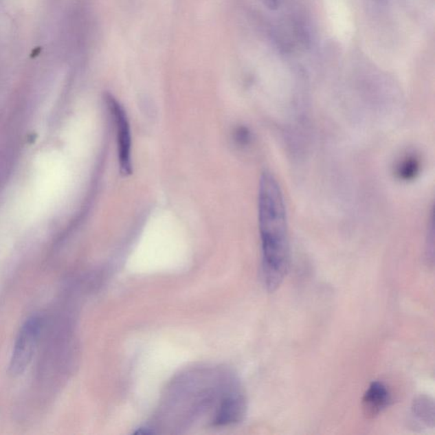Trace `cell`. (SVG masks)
<instances>
[{
	"label": "cell",
	"mask_w": 435,
	"mask_h": 435,
	"mask_svg": "<svg viewBox=\"0 0 435 435\" xmlns=\"http://www.w3.org/2000/svg\"><path fill=\"white\" fill-rule=\"evenodd\" d=\"M258 224L262 273L266 289L274 292L285 279L290 262L289 226L282 189L271 172L262 175L258 190Z\"/></svg>",
	"instance_id": "6da1fadb"
},
{
	"label": "cell",
	"mask_w": 435,
	"mask_h": 435,
	"mask_svg": "<svg viewBox=\"0 0 435 435\" xmlns=\"http://www.w3.org/2000/svg\"><path fill=\"white\" fill-rule=\"evenodd\" d=\"M43 321L32 316L21 326L10 358L9 372L13 377L23 374L30 366L41 335Z\"/></svg>",
	"instance_id": "7a4b0ae2"
},
{
	"label": "cell",
	"mask_w": 435,
	"mask_h": 435,
	"mask_svg": "<svg viewBox=\"0 0 435 435\" xmlns=\"http://www.w3.org/2000/svg\"><path fill=\"white\" fill-rule=\"evenodd\" d=\"M107 102L111 114L114 118L115 125H116L120 171L124 175H131L132 172L131 133L127 113L121 104L113 96H107Z\"/></svg>",
	"instance_id": "3957f363"
},
{
	"label": "cell",
	"mask_w": 435,
	"mask_h": 435,
	"mask_svg": "<svg viewBox=\"0 0 435 435\" xmlns=\"http://www.w3.org/2000/svg\"><path fill=\"white\" fill-rule=\"evenodd\" d=\"M391 395L383 383L372 382L362 399L363 412L366 418L373 419L390 405Z\"/></svg>",
	"instance_id": "277c9868"
},
{
	"label": "cell",
	"mask_w": 435,
	"mask_h": 435,
	"mask_svg": "<svg viewBox=\"0 0 435 435\" xmlns=\"http://www.w3.org/2000/svg\"><path fill=\"white\" fill-rule=\"evenodd\" d=\"M412 415L427 427H434V401L427 394H421L412 402Z\"/></svg>",
	"instance_id": "5b68a950"
},
{
	"label": "cell",
	"mask_w": 435,
	"mask_h": 435,
	"mask_svg": "<svg viewBox=\"0 0 435 435\" xmlns=\"http://www.w3.org/2000/svg\"><path fill=\"white\" fill-rule=\"evenodd\" d=\"M419 168V161L414 157H405L398 165V175L401 179H410L414 177Z\"/></svg>",
	"instance_id": "8992f818"
},
{
	"label": "cell",
	"mask_w": 435,
	"mask_h": 435,
	"mask_svg": "<svg viewBox=\"0 0 435 435\" xmlns=\"http://www.w3.org/2000/svg\"><path fill=\"white\" fill-rule=\"evenodd\" d=\"M429 233L427 237L426 254L427 260H434V214L431 215V221L430 224Z\"/></svg>",
	"instance_id": "52a82bcc"
},
{
	"label": "cell",
	"mask_w": 435,
	"mask_h": 435,
	"mask_svg": "<svg viewBox=\"0 0 435 435\" xmlns=\"http://www.w3.org/2000/svg\"><path fill=\"white\" fill-rule=\"evenodd\" d=\"M265 5L269 7V8L275 10L278 7V0H264Z\"/></svg>",
	"instance_id": "ba28073f"
}]
</instances>
